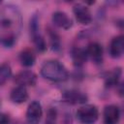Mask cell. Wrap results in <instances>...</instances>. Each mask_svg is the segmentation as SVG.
<instances>
[{"label": "cell", "instance_id": "13", "mask_svg": "<svg viewBox=\"0 0 124 124\" xmlns=\"http://www.w3.org/2000/svg\"><path fill=\"white\" fill-rule=\"evenodd\" d=\"M71 57H72L73 64L76 67H81L87 61V59H88L85 48L78 47V46L72 48V50H71Z\"/></svg>", "mask_w": 124, "mask_h": 124}, {"label": "cell", "instance_id": "3", "mask_svg": "<svg viewBox=\"0 0 124 124\" xmlns=\"http://www.w3.org/2000/svg\"><path fill=\"white\" fill-rule=\"evenodd\" d=\"M77 118L81 124H94L99 118V110L94 105H84L78 109Z\"/></svg>", "mask_w": 124, "mask_h": 124}, {"label": "cell", "instance_id": "5", "mask_svg": "<svg viewBox=\"0 0 124 124\" xmlns=\"http://www.w3.org/2000/svg\"><path fill=\"white\" fill-rule=\"evenodd\" d=\"M63 102L69 105H81L85 104L88 100V97L85 93L77 90V89H70L66 90L62 94Z\"/></svg>", "mask_w": 124, "mask_h": 124}, {"label": "cell", "instance_id": "15", "mask_svg": "<svg viewBox=\"0 0 124 124\" xmlns=\"http://www.w3.org/2000/svg\"><path fill=\"white\" fill-rule=\"evenodd\" d=\"M120 77H121V69L120 68L113 69L112 71H110L105 75V85L107 87H111V86L117 85L119 82Z\"/></svg>", "mask_w": 124, "mask_h": 124}, {"label": "cell", "instance_id": "20", "mask_svg": "<svg viewBox=\"0 0 124 124\" xmlns=\"http://www.w3.org/2000/svg\"><path fill=\"white\" fill-rule=\"evenodd\" d=\"M18 124H22V123H18Z\"/></svg>", "mask_w": 124, "mask_h": 124}, {"label": "cell", "instance_id": "4", "mask_svg": "<svg viewBox=\"0 0 124 124\" xmlns=\"http://www.w3.org/2000/svg\"><path fill=\"white\" fill-rule=\"evenodd\" d=\"M73 13L78 23L82 25H88L92 22V15L86 5L82 3H77L73 7Z\"/></svg>", "mask_w": 124, "mask_h": 124}, {"label": "cell", "instance_id": "1", "mask_svg": "<svg viewBox=\"0 0 124 124\" xmlns=\"http://www.w3.org/2000/svg\"><path fill=\"white\" fill-rule=\"evenodd\" d=\"M22 17L18 8L9 4L0 11V44L6 47H12L21 29Z\"/></svg>", "mask_w": 124, "mask_h": 124}, {"label": "cell", "instance_id": "19", "mask_svg": "<svg viewBox=\"0 0 124 124\" xmlns=\"http://www.w3.org/2000/svg\"><path fill=\"white\" fill-rule=\"evenodd\" d=\"M11 119L10 116L6 113H0V124H10Z\"/></svg>", "mask_w": 124, "mask_h": 124}, {"label": "cell", "instance_id": "17", "mask_svg": "<svg viewBox=\"0 0 124 124\" xmlns=\"http://www.w3.org/2000/svg\"><path fill=\"white\" fill-rule=\"evenodd\" d=\"M56 119H57V110L55 109V108H50L46 113V124H56Z\"/></svg>", "mask_w": 124, "mask_h": 124}, {"label": "cell", "instance_id": "9", "mask_svg": "<svg viewBox=\"0 0 124 124\" xmlns=\"http://www.w3.org/2000/svg\"><path fill=\"white\" fill-rule=\"evenodd\" d=\"M104 124H118L120 119V109L115 105H108L104 108Z\"/></svg>", "mask_w": 124, "mask_h": 124}, {"label": "cell", "instance_id": "7", "mask_svg": "<svg viewBox=\"0 0 124 124\" xmlns=\"http://www.w3.org/2000/svg\"><path fill=\"white\" fill-rule=\"evenodd\" d=\"M85 50H86V53H87V57L90 58L93 63L99 65L103 62L104 49H103V46L99 43L91 42L90 44L87 45Z\"/></svg>", "mask_w": 124, "mask_h": 124}, {"label": "cell", "instance_id": "12", "mask_svg": "<svg viewBox=\"0 0 124 124\" xmlns=\"http://www.w3.org/2000/svg\"><path fill=\"white\" fill-rule=\"evenodd\" d=\"M10 99L15 104H22L28 100V92L26 87L17 85L14 87L10 93Z\"/></svg>", "mask_w": 124, "mask_h": 124}, {"label": "cell", "instance_id": "18", "mask_svg": "<svg viewBox=\"0 0 124 124\" xmlns=\"http://www.w3.org/2000/svg\"><path fill=\"white\" fill-rule=\"evenodd\" d=\"M48 35H49V39H50V43H51V46L53 49H58L60 48V40L58 35L52 31L51 29H49L48 31Z\"/></svg>", "mask_w": 124, "mask_h": 124}, {"label": "cell", "instance_id": "14", "mask_svg": "<svg viewBox=\"0 0 124 124\" xmlns=\"http://www.w3.org/2000/svg\"><path fill=\"white\" fill-rule=\"evenodd\" d=\"M18 58H19L20 64L24 67H31L35 64V61H36V56L33 50L30 48H25L21 50Z\"/></svg>", "mask_w": 124, "mask_h": 124}, {"label": "cell", "instance_id": "11", "mask_svg": "<svg viewBox=\"0 0 124 124\" xmlns=\"http://www.w3.org/2000/svg\"><path fill=\"white\" fill-rule=\"evenodd\" d=\"M109 55L112 58H119L124 51V37L122 35L114 37L109 44Z\"/></svg>", "mask_w": 124, "mask_h": 124}, {"label": "cell", "instance_id": "6", "mask_svg": "<svg viewBox=\"0 0 124 124\" xmlns=\"http://www.w3.org/2000/svg\"><path fill=\"white\" fill-rule=\"evenodd\" d=\"M43 116V108L40 102L32 101L26 110V120L28 124H39Z\"/></svg>", "mask_w": 124, "mask_h": 124}, {"label": "cell", "instance_id": "16", "mask_svg": "<svg viewBox=\"0 0 124 124\" xmlns=\"http://www.w3.org/2000/svg\"><path fill=\"white\" fill-rule=\"evenodd\" d=\"M12 76V68L8 63L0 64V85L5 84Z\"/></svg>", "mask_w": 124, "mask_h": 124}, {"label": "cell", "instance_id": "8", "mask_svg": "<svg viewBox=\"0 0 124 124\" xmlns=\"http://www.w3.org/2000/svg\"><path fill=\"white\" fill-rule=\"evenodd\" d=\"M14 81L17 84V85H21L24 87L27 86H34L37 82V76L35 73L31 72V71H21L19 73H17L15 76Z\"/></svg>", "mask_w": 124, "mask_h": 124}, {"label": "cell", "instance_id": "2", "mask_svg": "<svg viewBox=\"0 0 124 124\" xmlns=\"http://www.w3.org/2000/svg\"><path fill=\"white\" fill-rule=\"evenodd\" d=\"M41 75L43 78L55 82L64 81L69 78L67 68L58 60L46 61L41 67Z\"/></svg>", "mask_w": 124, "mask_h": 124}, {"label": "cell", "instance_id": "10", "mask_svg": "<svg viewBox=\"0 0 124 124\" xmlns=\"http://www.w3.org/2000/svg\"><path fill=\"white\" fill-rule=\"evenodd\" d=\"M52 23L62 29H70L73 26V20L68 16V15L62 11H56L51 16Z\"/></svg>", "mask_w": 124, "mask_h": 124}]
</instances>
